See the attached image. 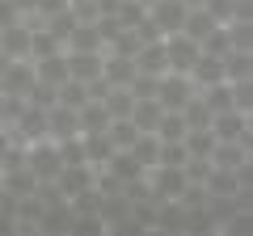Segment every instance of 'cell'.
<instances>
[{
    "label": "cell",
    "mask_w": 253,
    "mask_h": 236,
    "mask_svg": "<svg viewBox=\"0 0 253 236\" xmlns=\"http://www.w3.org/2000/svg\"><path fill=\"white\" fill-rule=\"evenodd\" d=\"M81 148H84V164L101 169V164L114 156V144L106 139V131H93V135H81Z\"/></svg>",
    "instance_id": "14"
},
{
    "label": "cell",
    "mask_w": 253,
    "mask_h": 236,
    "mask_svg": "<svg viewBox=\"0 0 253 236\" xmlns=\"http://www.w3.org/2000/svg\"><path fill=\"white\" fill-rule=\"evenodd\" d=\"M219 21L211 17L207 9H203V4H190V13H186V21H181V34H190L194 38V42H203V38L211 34V30H215Z\"/></svg>",
    "instance_id": "15"
},
{
    "label": "cell",
    "mask_w": 253,
    "mask_h": 236,
    "mask_svg": "<svg viewBox=\"0 0 253 236\" xmlns=\"http://www.w3.org/2000/svg\"><path fill=\"white\" fill-rule=\"evenodd\" d=\"M199 51H207V55H219V59H224V55L232 51V42H228V30H224V26H215V30H211V34L199 42Z\"/></svg>",
    "instance_id": "25"
},
{
    "label": "cell",
    "mask_w": 253,
    "mask_h": 236,
    "mask_svg": "<svg viewBox=\"0 0 253 236\" xmlns=\"http://www.w3.org/2000/svg\"><path fill=\"white\" fill-rule=\"evenodd\" d=\"M84 101H89V84H84V80H72V76H68V80L59 84V106H72V110H81Z\"/></svg>",
    "instance_id": "23"
},
{
    "label": "cell",
    "mask_w": 253,
    "mask_h": 236,
    "mask_svg": "<svg viewBox=\"0 0 253 236\" xmlns=\"http://www.w3.org/2000/svg\"><path fill=\"white\" fill-rule=\"evenodd\" d=\"M126 152H131L139 164H144V173H152V169H156V160H161V139H156V135H148V131H139V135H135V144L126 148Z\"/></svg>",
    "instance_id": "17"
},
{
    "label": "cell",
    "mask_w": 253,
    "mask_h": 236,
    "mask_svg": "<svg viewBox=\"0 0 253 236\" xmlns=\"http://www.w3.org/2000/svg\"><path fill=\"white\" fill-rule=\"evenodd\" d=\"M211 164H215V169H245V164H253V148L249 144H224V139H215Z\"/></svg>",
    "instance_id": "9"
},
{
    "label": "cell",
    "mask_w": 253,
    "mask_h": 236,
    "mask_svg": "<svg viewBox=\"0 0 253 236\" xmlns=\"http://www.w3.org/2000/svg\"><path fill=\"white\" fill-rule=\"evenodd\" d=\"M199 97L207 101V110H211V114L236 110V106H232V89H228V80H219V84H207V89H199Z\"/></svg>",
    "instance_id": "19"
},
{
    "label": "cell",
    "mask_w": 253,
    "mask_h": 236,
    "mask_svg": "<svg viewBox=\"0 0 253 236\" xmlns=\"http://www.w3.org/2000/svg\"><path fill=\"white\" fill-rule=\"evenodd\" d=\"M186 13H190L186 0H148V17L156 21L161 34H177L181 21H186Z\"/></svg>",
    "instance_id": "5"
},
{
    "label": "cell",
    "mask_w": 253,
    "mask_h": 236,
    "mask_svg": "<svg viewBox=\"0 0 253 236\" xmlns=\"http://www.w3.org/2000/svg\"><path fill=\"white\" fill-rule=\"evenodd\" d=\"M194 93L199 89H194V80L186 72H161L156 76V101H161V110H181Z\"/></svg>",
    "instance_id": "2"
},
{
    "label": "cell",
    "mask_w": 253,
    "mask_h": 236,
    "mask_svg": "<svg viewBox=\"0 0 253 236\" xmlns=\"http://www.w3.org/2000/svg\"><path fill=\"white\" fill-rule=\"evenodd\" d=\"M245 76H253L249 51H228L224 55V80H245Z\"/></svg>",
    "instance_id": "20"
},
{
    "label": "cell",
    "mask_w": 253,
    "mask_h": 236,
    "mask_svg": "<svg viewBox=\"0 0 253 236\" xmlns=\"http://www.w3.org/2000/svg\"><path fill=\"white\" fill-rule=\"evenodd\" d=\"M101 55L106 51H63V59H68V76L72 80H97L101 76Z\"/></svg>",
    "instance_id": "7"
},
{
    "label": "cell",
    "mask_w": 253,
    "mask_h": 236,
    "mask_svg": "<svg viewBox=\"0 0 253 236\" xmlns=\"http://www.w3.org/2000/svg\"><path fill=\"white\" fill-rule=\"evenodd\" d=\"M0 51L9 59H30V21H13V26L0 30Z\"/></svg>",
    "instance_id": "8"
},
{
    "label": "cell",
    "mask_w": 253,
    "mask_h": 236,
    "mask_svg": "<svg viewBox=\"0 0 253 236\" xmlns=\"http://www.w3.org/2000/svg\"><path fill=\"white\" fill-rule=\"evenodd\" d=\"M34 64L30 59H13L9 68H4V76H0V89H4V97H26L30 89H34Z\"/></svg>",
    "instance_id": "6"
},
{
    "label": "cell",
    "mask_w": 253,
    "mask_h": 236,
    "mask_svg": "<svg viewBox=\"0 0 253 236\" xmlns=\"http://www.w3.org/2000/svg\"><path fill=\"white\" fill-rule=\"evenodd\" d=\"M139 127L131 122V118H110V127H106V139L114 144V152H126V148L135 144Z\"/></svg>",
    "instance_id": "18"
},
{
    "label": "cell",
    "mask_w": 253,
    "mask_h": 236,
    "mask_svg": "<svg viewBox=\"0 0 253 236\" xmlns=\"http://www.w3.org/2000/svg\"><path fill=\"white\" fill-rule=\"evenodd\" d=\"M181 118H186V131H194V127H211V110H207V101L194 93V97L181 106Z\"/></svg>",
    "instance_id": "22"
},
{
    "label": "cell",
    "mask_w": 253,
    "mask_h": 236,
    "mask_svg": "<svg viewBox=\"0 0 253 236\" xmlns=\"http://www.w3.org/2000/svg\"><path fill=\"white\" fill-rule=\"evenodd\" d=\"M101 106H106L110 118H131V106H135V97H131V89H110L106 97H101Z\"/></svg>",
    "instance_id": "21"
},
{
    "label": "cell",
    "mask_w": 253,
    "mask_h": 236,
    "mask_svg": "<svg viewBox=\"0 0 253 236\" xmlns=\"http://www.w3.org/2000/svg\"><path fill=\"white\" fill-rule=\"evenodd\" d=\"M135 55H118V51H106L101 55V80L110 89H126V84L135 80Z\"/></svg>",
    "instance_id": "4"
},
{
    "label": "cell",
    "mask_w": 253,
    "mask_h": 236,
    "mask_svg": "<svg viewBox=\"0 0 253 236\" xmlns=\"http://www.w3.org/2000/svg\"><path fill=\"white\" fill-rule=\"evenodd\" d=\"M30 64H34V76H38V80L55 84V89H59V84L68 80V59H63V51L42 55V59H30Z\"/></svg>",
    "instance_id": "11"
},
{
    "label": "cell",
    "mask_w": 253,
    "mask_h": 236,
    "mask_svg": "<svg viewBox=\"0 0 253 236\" xmlns=\"http://www.w3.org/2000/svg\"><path fill=\"white\" fill-rule=\"evenodd\" d=\"M63 51H106V38H101V30L93 21H76L68 42H63Z\"/></svg>",
    "instance_id": "10"
},
{
    "label": "cell",
    "mask_w": 253,
    "mask_h": 236,
    "mask_svg": "<svg viewBox=\"0 0 253 236\" xmlns=\"http://www.w3.org/2000/svg\"><path fill=\"white\" fill-rule=\"evenodd\" d=\"M165 42V68H169V72H190V68H194V59H199V42H194V38L190 34H165L161 38Z\"/></svg>",
    "instance_id": "3"
},
{
    "label": "cell",
    "mask_w": 253,
    "mask_h": 236,
    "mask_svg": "<svg viewBox=\"0 0 253 236\" xmlns=\"http://www.w3.org/2000/svg\"><path fill=\"white\" fill-rule=\"evenodd\" d=\"M135 68H139V72H148V76L169 72V68H165V42H161V38H156V42H144L135 51Z\"/></svg>",
    "instance_id": "16"
},
{
    "label": "cell",
    "mask_w": 253,
    "mask_h": 236,
    "mask_svg": "<svg viewBox=\"0 0 253 236\" xmlns=\"http://www.w3.org/2000/svg\"><path fill=\"white\" fill-rule=\"evenodd\" d=\"M13 21H21L17 4H13V0H0V30H4V26H13Z\"/></svg>",
    "instance_id": "27"
},
{
    "label": "cell",
    "mask_w": 253,
    "mask_h": 236,
    "mask_svg": "<svg viewBox=\"0 0 253 236\" xmlns=\"http://www.w3.org/2000/svg\"><path fill=\"white\" fill-rule=\"evenodd\" d=\"M211 135L224 139V144H249L253 148V122L245 110H224V114H211Z\"/></svg>",
    "instance_id": "1"
},
{
    "label": "cell",
    "mask_w": 253,
    "mask_h": 236,
    "mask_svg": "<svg viewBox=\"0 0 253 236\" xmlns=\"http://www.w3.org/2000/svg\"><path fill=\"white\" fill-rule=\"evenodd\" d=\"M249 80H253V76H245V80H228V89H232V106H236V110H245V114L253 110V93H249Z\"/></svg>",
    "instance_id": "26"
},
{
    "label": "cell",
    "mask_w": 253,
    "mask_h": 236,
    "mask_svg": "<svg viewBox=\"0 0 253 236\" xmlns=\"http://www.w3.org/2000/svg\"><path fill=\"white\" fill-rule=\"evenodd\" d=\"M101 169H106V173H114V177H118L123 186H126V182H139V177H148V173H144V164H139L131 152H114L106 164H101Z\"/></svg>",
    "instance_id": "12"
},
{
    "label": "cell",
    "mask_w": 253,
    "mask_h": 236,
    "mask_svg": "<svg viewBox=\"0 0 253 236\" xmlns=\"http://www.w3.org/2000/svg\"><path fill=\"white\" fill-rule=\"evenodd\" d=\"M161 101L156 97H135V106H131V122H135L139 131H148V135H156V122H161Z\"/></svg>",
    "instance_id": "13"
},
{
    "label": "cell",
    "mask_w": 253,
    "mask_h": 236,
    "mask_svg": "<svg viewBox=\"0 0 253 236\" xmlns=\"http://www.w3.org/2000/svg\"><path fill=\"white\" fill-rule=\"evenodd\" d=\"M224 30H228V42H232V51H249V46H253V30H249V21H224Z\"/></svg>",
    "instance_id": "24"
},
{
    "label": "cell",
    "mask_w": 253,
    "mask_h": 236,
    "mask_svg": "<svg viewBox=\"0 0 253 236\" xmlns=\"http://www.w3.org/2000/svg\"><path fill=\"white\" fill-rule=\"evenodd\" d=\"M13 144H17V139H13V131H9V127H0V160H4V152H9Z\"/></svg>",
    "instance_id": "28"
}]
</instances>
